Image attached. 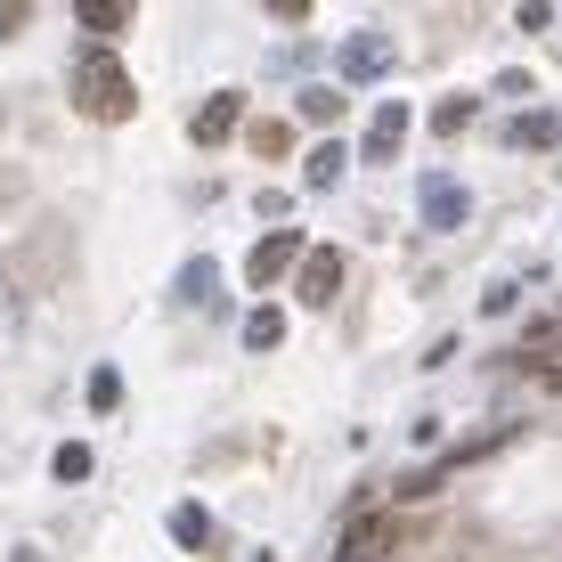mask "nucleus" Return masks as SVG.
<instances>
[{
    "label": "nucleus",
    "mask_w": 562,
    "mask_h": 562,
    "mask_svg": "<svg viewBox=\"0 0 562 562\" xmlns=\"http://www.w3.org/2000/svg\"><path fill=\"white\" fill-rule=\"evenodd\" d=\"M74 106L90 114V123H123V114H139V82L123 74V57L90 42L82 66H74Z\"/></svg>",
    "instance_id": "nucleus-1"
},
{
    "label": "nucleus",
    "mask_w": 562,
    "mask_h": 562,
    "mask_svg": "<svg viewBox=\"0 0 562 562\" xmlns=\"http://www.w3.org/2000/svg\"><path fill=\"white\" fill-rule=\"evenodd\" d=\"M294 294H302V310H326V302L342 294V254H335V245H310V254H302Z\"/></svg>",
    "instance_id": "nucleus-2"
},
{
    "label": "nucleus",
    "mask_w": 562,
    "mask_h": 562,
    "mask_svg": "<svg viewBox=\"0 0 562 562\" xmlns=\"http://www.w3.org/2000/svg\"><path fill=\"white\" fill-rule=\"evenodd\" d=\"M302 245H310V237H294V228L261 237V245H254V261H245V278H254V285H269V278H285V269H302Z\"/></svg>",
    "instance_id": "nucleus-3"
},
{
    "label": "nucleus",
    "mask_w": 562,
    "mask_h": 562,
    "mask_svg": "<svg viewBox=\"0 0 562 562\" xmlns=\"http://www.w3.org/2000/svg\"><path fill=\"white\" fill-rule=\"evenodd\" d=\"M408 114H416V106H400V99L375 106V123H367V164H392V155H400V139H408Z\"/></svg>",
    "instance_id": "nucleus-4"
},
{
    "label": "nucleus",
    "mask_w": 562,
    "mask_h": 562,
    "mask_svg": "<svg viewBox=\"0 0 562 562\" xmlns=\"http://www.w3.org/2000/svg\"><path fill=\"white\" fill-rule=\"evenodd\" d=\"M237 123H245V99H237V90H212V99H204V114H196V147L237 139Z\"/></svg>",
    "instance_id": "nucleus-5"
},
{
    "label": "nucleus",
    "mask_w": 562,
    "mask_h": 562,
    "mask_svg": "<svg viewBox=\"0 0 562 562\" xmlns=\"http://www.w3.org/2000/svg\"><path fill=\"white\" fill-rule=\"evenodd\" d=\"M383 66H392V42H383V33H351V42H342V82H375Z\"/></svg>",
    "instance_id": "nucleus-6"
},
{
    "label": "nucleus",
    "mask_w": 562,
    "mask_h": 562,
    "mask_svg": "<svg viewBox=\"0 0 562 562\" xmlns=\"http://www.w3.org/2000/svg\"><path fill=\"white\" fill-rule=\"evenodd\" d=\"M464 212H473V196L457 180H424V221L432 228H464Z\"/></svg>",
    "instance_id": "nucleus-7"
},
{
    "label": "nucleus",
    "mask_w": 562,
    "mask_h": 562,
    "mask_svg": "<svg viewBox=\"0 0 562 562\" xmlns=\"http://www.w3.org/2000/svg\"><path fill=\"white\" fill-rule=\"evenodd\" d=\"M554 139H562V114H547V106H530V114L506 123V147H554Z\"/></svg>",
    "instance_id": "nucleus-8"
},
{
    "label": "nucleus",
    "mask_w": 562,
    "mask_h": 562,
    "mask_svg": "<svg viewBox=\"0 0 562 562\" xmlns=\"http://www.w3.org/2000/svg\"><path fill=\"white\" fill-rule=\"evenodd\" d=\"M180 302H196V310H212V302H221V269H212L204 254L180 269Z\"/></svg>",
    "instance_id": "nucleus-9"
},
{
    "label": "nucleus",
    "mask_w": 562,
    "mask_h": 562,
    "mask_svg": "<svg viewBox=\"0 0 562 562\" xmlns=\"http://www.w3.org/2000/svg\"><path fill=\"white\" fill-rule=\"evenodd\" d=\"M342 171H351V155H342L335 139H318V147H310V164H302V180H310V188H335Z\"/></svg>",
    "instance_id": "nucleus-10"
},
{
    "label": "nucleus",
    "mask_w": 562,
    "mask_h": 562,
    "mask_svg": "<svg viewBox=\"0 0 562 562\" xmlns=\"http://www.w3.org/2000/svg\"><path fill=\"white\" fill-rule=\"evenodd\" d=\"M473 114H481V99H473V90H449V99L432 106V131H440V139H457V131L473 123Z\"/></svg>",
    "instance_id": "nucleus-11"
},
{
    "label": "nucleus",
    "mask_w": 562,
    "mask_h": 562,
    "mask_svg": "<svg viewBox=\"0 0 562 562\" xmlns=\"http://www.w3.org/2000/svg\"><path fill=\"white\" fill-rule=\"evenodd\" d=\"M74 16H82V33H123L131 25V0H82Z\"/></svg>",
    "instance_id": "nucleus-12"
},
{
    "label": "nucleus",
    "mask_w": 562,
    "mask_h": 562,
    "mask_svg": "<svg viewBox=\"0 0 562 562\" xmlns=\"http://www.w3.org/2000/svg\"><path fill=\"white\" fill-rule=\"evenodd\" d=\"M285 342V310H254L245 318V351H278Z\"/></svg>",
    "instance_id": "nucleus-13"
},
{
    "label": "nucleus",
    "mask_w": 562,
    "mask_h": 562,
    "mask_svg": "<svg viewBox=\"0 0 562 562\" xmlns=\"http://www.w3.org/2000/svg\"><path fill=\"white\" fill-rule=\"evenodd\" d=\"M302 123L310 131H335L342 123V90H302Z\"/></svg>",
    "instance_id": "nucleus-14"
},
{
    "label": "nucleus",
    "mask_w": 562,
    "mask_h": 562,
    "mask_svg": "<svg viewBox=\"0 0 562 562\" xmlns=\"http://www.w3.org/2000/svg\"><path fill=\"white\" fill-rule=\"evenodd\" d=\"M171 538H180V547H212V514L204 506H171Z\"/></svg>",
    "instance_id": "nucleus-15"
},
{
    "label": "nucleus",
    "mask_w": 562,
    "mask_h": 562,
    "mask_svg": "<svg viewBox=\"0 0 562 562\" xmlns=\"http://www.w3.org/2000/svg\"><path fill=\"white\" fill-rule=\"evenodd\" d=\"M383 538H392L383 521H351V538H342V554H335V562H367V554H383Z\"/></svg>",
    "instance_id": "nucleus-16"
},
{
    "label": "nucleus",
    "mask_w": 562,
    "mask_h": 562,
    "mask_svg": "<svg viewBox=\"0 0 562 562\" xmlns=\"http://www.w3.org/2000/svg\"><path fill=\"white\" fill-rule=\"evenodd\" d=\"M90 408H99V416L123 408V375H114V367H90Z\"/></svg>",
    "instance_id": "nucleus-17"
},
{
    "label": "nucleus",
    "mask_w": 562,
    "mask_h": 562,
    "mask_svg": "<svg viewBox=\"0 0 562 562\" xmlns=\"http://www.w3.org/2000/svg\"><path fill=\"white\" fill-rule=\"evenodd\" d=\"M49 473L57 481H90V449H82V440H66V449L49 457Z\"/></svg>",
    "instance_id": "nucleus-18"
},
{
    "label": "nucleus",
    "mask_w": 562,
    "mask_h": 562,
    "mask_svg": "<svg viewBox=\"0 0 562 562\" xmlns=\"http://www.w3.org/2000/svg\"><path fill=\"white\" fill-rule=\"evenodd\" d=\"M514 302H521V285H514V278H497V285H490V294H481V310H490V318H506V310H514Z\"/></svg>",
    "instance_id": "nucleus-19"
},
{
    "label": "nucleus",
    "mask_w": 562,
    "mask_h": 562,
    "mask_svg": "<svg viewBox=\"0 0 562 562\" xmlns=\"http://www.w3.org/2000/svg\"><path fill=\"white\" fill-rule=\"evenodd\" d=\"M254 147H261V155H285V147H294V131H285V123H261Z\"/></svg>",
    "instance_id": "nucleus-20"
},
{
    "label": "nucleus",
    "mask_w": 562,
    "mask_h": 562,
    "mask_svg": "<svg viewBox=\"0 0 562 562\" xmlns=\"http://www.w3.org/2000/svg\"><path fill=\"white\" fill-rule=\"evenodd\" d=\"M9 562H42V547H16V554H9Z\"/></svg>",
    "instance_id": "nucleus-21"
}]
</instances>
